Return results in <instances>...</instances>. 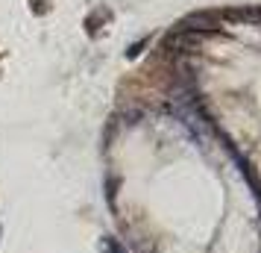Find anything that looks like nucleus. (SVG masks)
Here are the masks:
<instances>
[{
	"label": "nucleus",
	"mask_w": 261,
	"mask_h": 253,
	"mask_svg": "<svg viewBox=\"0 0 261 253\" xmlns=\"http://www.w3.org/2000/svg\"><path fill=\"white\" fill-rule=\"evenodd\" d=\"M103 250H106V253H126L115 239H103Z\"/></svg>",
	"instance_id": "1"
}]
</instances>
